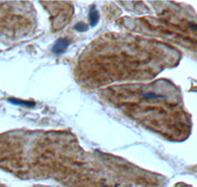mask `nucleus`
<instances>
[{
    "label": "nucleus",
    "instance_id": "obj_1",
    "mask_svg": "<svg viewBox=\"0 0 197 187\" xmlns=\"http://www.w3.org/2000/svg\"><path fill=\"white\" fill-rule=\"evenodd\" d=\"M70 44V41L68 40L66 38H58L53 44L52 47V52L54 54H60V53H63L64 51L66 50L68 45Z\"/></svg>",
    "mask_w": 197,
    "mask_h": 187
},
{
    "label": "nucleus",
    "instance_id": "obj_2",
    "mask_svg": "<svg viewBox=\"0 0 197 187\" xmlns=\"http://www.w3.org/2000/svg\"><path fill=\"white\" fill-rule=\"evenodd\" d=\"M8 103L14 105H20V107H33L35 105V101H24L20 100V98H8Z\"/></svg>",
    "mask_w": 197,
    "mask_h": 187
},
{
    "label": "nucleus",
    "instance_id": "obj_3",
    "mask_svg": "<svg viewBox=\"0 0 197 187\" xmlns=\"http://www.w3.org/2000/svg\"><path fill=\"white\" fill-rule=\"evenodd\" d=\"M89 20H90L91 27H96L98 25L100 20V14L98 10L96 9V6H93V8L91 9L90 14H89Z\"/></svg>",
    "mask_w": 197,
    "mask_h": 187
},
{
    "label": "nucleus",
    "instance_id": "obj_4",
    "mask_svg": "<svg viewBox=\"0 0 197 187\" xmlns=\"http://www.w3.org/2000/svg\"><path fill=\"white\" fill-rule=\"evenodd\" d=\"M74 28H75V30L78 31V32H86V31L88 30V27L86 26L84 23H82V22L77 23L76 25H75Z\"/></svg>",
    "mask_w": 197,
    "mask_h": 187
}]
</instances>
